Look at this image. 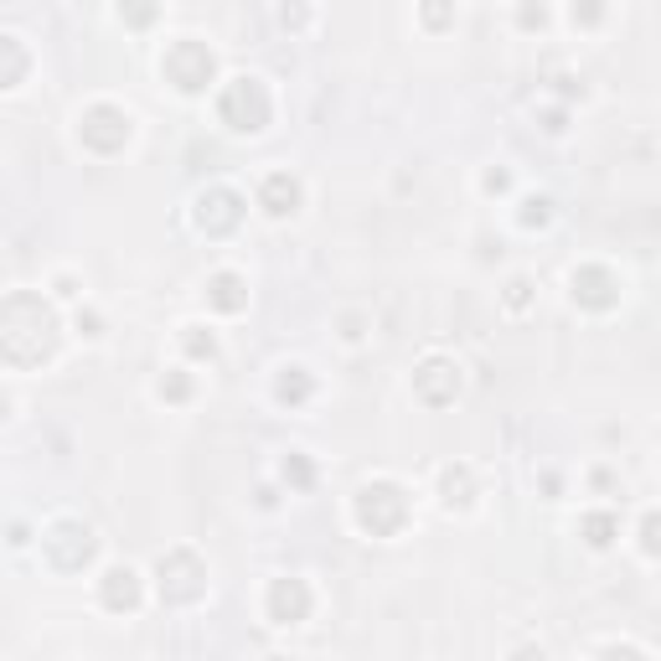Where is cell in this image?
Segmentation results:
<instances>
[{"label":"cell","instance_id":"6da1fadb","mask_svg":"<svg viewBox=\"0 0 661 661\" xmlns=\"http://www.w3.org/2000/svg\"><path fill=\"white\" fill-rule=\"evenodd\" d=\"M57 342H63L57 311L32 290H11L6 305H0V357H6V367L27 373V367L52 363Z\"/></svg>","mask_w":661,"mask_h":661},{"label":"cell","instance_id":"7a4b0ae2","mask_svg":"<svg viewBox=\"0 0 661 661\" xmlns=\"http://www.w3.org/2000/svg\"><path fill=\"white\" fill-rule=\"evenodd\" d=\"M409 512H413L409 491L398 486V481H367L352 496V517H357V527L367 537H398L409 527Z\"/></svg>","mask_w":661,"mask_h":661},{"label":"cell","instance_id":"3957f363","mask_svg":"<svg viewBox=\"0 0 661 661\" xmlns=\"http://www.w3.org/2000/svg\"><path fill=\"white\" fill-rule=\"evenodd\" d=\"M218 119L228 129H238V135H259V129H269V119H274L269 83L253 78V73L228 78V83H222V94H218Z\"/></svg>","mask_w":661,"mask_h":661},{"label":"cell","instance_id":"277c9868","mask_svg":"<svg viewBox=\"0 0 661 661\" xmlns=\"http://www.w3.org/2000/svg\"><path fill=\"white\" fill-rule=\"evenodd\" d=\"M160 78L187 98L207 94L212 78H218V52L207 48L202 36H176L171 48H166V57H160Z\"/></svg>","mask_w":661,"mask_h":661},{"label":"cell","instance_id":"5b68a950","mask_svg":"<svg viewBox=\"0 0 661 661\" xmlns=\"http://www.w3.org/2000/svg\"><path fill=\"white\" fill-rule=\"evenodd\" d=\"M98 553V537L88 522L78 517H57L48 522V533H42V558H48L57 574H83V568L94 564Z\"/></svg>","mask_w":661,"mask_h":661},{"label":"cell","instance_id":"8992f818","mask_svg":"<svg viewBox=\"0 0 661 661\" xmlns=\"http://www.w3.org/2000/svg\"><path fill=\"white\" fill-rule=\"evenodd\" d=\"M156 589L166 605H197L207 595V564L197 548H171L156 564Z\"/></svg>","mask_w":661,"mask_h":661},{"label":"cell","instance_id":"52a82bcc","mask_svg":"<svg viewBox=\"0 0 661 661\" xmlns=\"http://www.w3.org/2000/svg\"><path fill=\"white\" fill-rule=\"evenodd\" d=\"M129 135H135V119H129V109H119V104H88V109L78 114V145L83 150H94V156H119L129 145Z\"/></svg>","mask_w":661,"mask_h":661},{"label":"cell","instance_id":"ba28073f","mask_svg":"<svg viewBox=\"0 0 661 661\" xmlns=\"http://www.w3.org/2000/svg\"><path fill=\"white\" fill-rule=\"evenodd\" d=\"M249 218V202L238 197L233 187H207L197 191V202H191V222L202 228L207 238H233Z\"/></svg>","mask_w":661,"mask_h":661},{"label":"cell","instance_id":"9c48e42d","mask_svg":"<svg viewBox=\"0 0 661 661\" xmlns=\"http://www.w3.org/2000/svg\"><path fill=\"white\" fill-rule=\"evenodd\" d=\"M568 295H574L579 311L610 315L615 305H620V280H615V269H605V264H579L568 274Z\"/></svg>","mask_w":661,"mask_h":661},{"label":"cell","instance_id":"30bf717a","mask_svg":"<svg viewBox=\"0 0 661 661\" xmlns=\"http://www.w3.org/2000/svg\"><path fill=\"white\" fill-rule=\"evenodd\" d=\"M460 388H465V378H460L455 357H424V363L413 367V394H419V403H429V409L455 403Z\"/></svg>","mask_w":661,"mask_h":661},{"label":"cell","instance_id":"8fae6325","mask_svg":"<svg viewBox=\"0 0 661 661\" xmlns=\"http://www.w3.org/2000/svg\"><path fill=\"white\" fill-rule=\"evenodd\" d=\"M315 610V589L305 579H274L269 584V595H264V615L274 620V626H300V620H311Z\"/></svg>","mask_w":661,"mask_h":661},{"label":"cell","instance_id":"7c38bea8","mask_svg":"<svg viewBox=\"0 0 661 661\" xmlns=\"http://www.w3.org/2000/svg\"><path fill=\"white\" fill-rule=\"evenodd\" d=\"M300 202H305V187H300V176L269 171L264 181H259V207H264L269 218H295Z\"/></svg>","mask_w":661,"mask_h":661},{"label":"cell","instance_id":"4fadbf2b","mask_svg":"<svg viewBox=\"0 0 661 661\" xmlns=\"http://www.w3.org/2000/svg\"><path fill=\"white\" fill-rule=\"evenodd\" d=\"M98 599H104V610H114V615L140 610V574H135L129 564L104 568V579H98Z\"/></svg>","mask_w":661,"mask_h":661},{"label":"cell","instance_id":"5bb4252c","mask_svg":"<svg viewBox=\"0 0 661 661\" xmlns=\"http://www.w3.org/2000/svg\"><path fill=\"white\" fill-rule=\"evenodd\" d=\"M207 305H212L218 315L249 311V280H243V274H233V269H218V274L207 280Z\"/></svg>","mask_w":661,"mask_h":661},{"label":"cell","instance_id":"9a60e30c","mask_svg":"<svg viewBox=\"0 0 661 661\" xmlns=\"http://www.w3.org/2000/svg\"><path fill=\"white\" fill-rule=\"evenodd\" d=\"M440 502L450 506V512H465V506L475 502V471L465 460H455V465L440 471Z\"/></svg>","mask_w":661,"mask_h":661},{"label":"cell","instance_id":"2e32d148","mask_svg":"<svg viewBox=\"0 0 661 661\" xmlns=\"http://www.w3.org/2000/svg\"><path fill=\"white\" fill-rule=\"evenodd\" d=\"M274 398H280L284 409H305V403L315 398V378H311V367H300V363L280 367V378H274Z\"/></svg>","mask_w":661,"mask_h":661},{"label":"cell","instance_id":"e0dca14e","mask_svg":"<svg viewBox=\"0 0 661 661\" xmlns=\"http://www.w3.org/2000/svg\"><path fill=\"white\" fill-rule=\"evenodd\" d=\"M579 537H584V543H589L595 553L615 548V537H620V517H615V512H584Z\"/></svg>","mask_w":661,"mask_h":661},{"label":"cell","instance_id":"ac0fdd59","mask_svg":"<svg viewBox=\"0 0 661 661\" xmlns=\"http://www.w3.org/2000/svg\"><path fill=\"white\" fill-rule=\"evenodd\" d=\"M0 57H6V67H0V88H17L21 78H27V48H21V36H0Z\"/></svg>","mask_w":661,"mask_h":661},{"label":"cell","instance_id":"d6986e66","mask_svg":"<svg viewBox=\"0 0 661 661\" xmlns=\"http://www.w3.org/2000/svg\"><path fill=\"white\" fill-rule=\"evenodd\" d=\"M181 352H187L191 363H212L218 357V336L207 326H181Z\"/></svg>","mask_w":661,"mask_h":661},{"label":"cell","instance_id":"ffe728a7","mask_svg":"<svg viewBox=\"0 0 661 661\" xmlns=\"http://www.w3.org/2000/svg\"><path fill=\"white\" fill-rule=\"evenodd\" d=\"M284 481H290V491H311V486H315V465H311V455L290 450V455H284Z\"/></svg>","mask_w":661,"mask_h":661},{"label":"cell","instance_id":"44dd1931","mask_svg":"<svg viewBox=\"0 0 661 661\" xmlns=\"http://www.w3.org/2000/svg\"><path fill=\"white\" fill-rule=\"evenodd\" d=\"M156 394L166 398V403H187V398H191V373H181V367H171V373H166V378L156 382Z\"/></svg>","mask_w":661,"mask_h":661},{"label":"cell","instance_id":"7402d4cb","mask_svg":"<svg viewBox=\"0 0 661 661\" xmlns=\"http://www.w3.org/2000/svg\"><path fill=\"white\" fill-rule=\"evenodd\" d=\"M517 218H522V228H548L553 222V197H527Z\"/></svg>","mask_w":661,"mask_h":661},{"label":"cell","instance_id":"603a6c76","mask_svg":"<svg viewBox=\"0 0 661 661\" xmlns=\"http://www.w3.org/2000/svg\"><path fill=\"white\" fill-rule=\"evenodd\" d=\"M641 553L646 558H661V512L657 506L641 517Z\"/></svg>","mask_w":661,"mask_h":661},{"label":"cell","instance_id":"cb8c5ba5","mask_svg":"<svg viewBox=\"0 0 661 661\" xmlns=\"http://www.w3.org/2000/svg\"><path fill=\"white\" fill-rule=\"evenodd\" d=\"M527 305H533V280H522V274H517V280H512V284H506V311H527Z\"/></svg>","mask_w":661,"mask_h":661},{"label":"cell","instance_id":"d4e9b609","mask_svg":"<svg viewBox=\"0 0 661 661\" xmlns=\"http://www.w3.org/2000/svg\"><path fill=\"white\" fill-rule=\"evenodd\" d=\"M595 661H646V651H636V646H626V641H615V646H605Z\"/></svg>","mask_w":661,"mask_h":661},{"label":"cell","instance_id":"484cf974","mask_svg":"<svg viewBox=\"0 0 661 661\" xmlns=\"http://www.w3.org/2000/svg\"><path fill=\"white\" fill-rule=\"evenodd\" d=\"M156 17H160L156 6H125V11H119V21H129V27H150Z\"/></svg>","mask_w":661,"mask_h":661},{"label":"cell","instance_id":"4316f807","mask_svg":"<svg viewBox=\"0 0 661 661\" xmlns=\"http://www.w3.org/2000/svg\"><path fill=\"white\" fill-rule=\"evenodd\" d=\"M599 17H605V6H574V11H568V21H574V27H595Z\"/></svg>","mask_w":661,"mask_h":661},{"label":"cell","instance_id":"83f0119b","mask_svg":"<svg viewBox=\"0 0 661 661\" xmlns=\"http://www.w3.org/2000/svg\"><path fill=\"white\" fill-rule=\"evenodd\" d=\"M78 336H88V342H94V336H104V321H98L94 311H78Z\"/></svg>","mask_w":661,"mask_h":661},{"label":"cell","instance_id":"f1b7e54d","mask_svg":"<svg viewBox=\"0 0 661 661\" xmlns=\"http://www.w3.org/2000/svg\"><path fill=\"white\" fill-rule=\"evenodd\" d=\"M517 21H522V27H543V21H548V11H543V6H522Z\"/></svg>","mask_w":661,"mask_h":661},{"label":"cell","instance_id":"f546056e","mask_svg":"<svg viewBox=\"0 0 661 661\" xmlns=\"http://www.w3.org/2000/svg\"><path fill=\"white\" fill-rule=\"evenodd\" d=\"M512 187V176L502 171V166H496V171H486V191H506Z\"/></svg>","mask_w":661,"mask_h":661},{"label":"cell","instance_id":"4dcf8cb0","mask_svg":"<svg viewBox=\"0 0 661 661\" xmlns=\"http://www.w3.org/2000/svg\"><path fill=\"white\" fill-rule=\"evenodd\" d=\"M424 21H429V27H444V21H450V11H444V6H429Z\"/></svg>","mask_w":661,"mask_h":661},{"label":"cell","instance_id":"1f68e13d","mask_svg":"<svg viewBox=\"0 0 661 661\" xmlns=\"http://www.w3.org/2000/svg\"><path fill=\"white\" fill-rule=\"evenodd\" d=\"M269 661H290V657H269Z\"/></svg>","mask_w":661,"mask_h":661}]
</instances>
